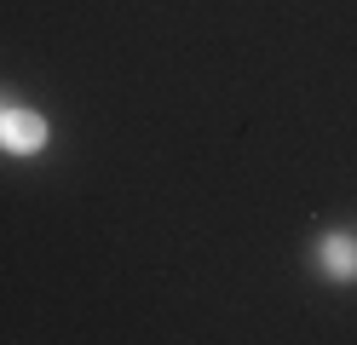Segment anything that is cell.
I'll use <instances>...</instances> for the list:
<instances>
[{"mask_svg": "<svg viewBox=\"0 0 357 345\" xmlns=\"http://www.w3.org/2000/svg\"><path fill=\"white\" fill-rule=\"evenodd\" d=\"M0 115H6V104H0Z\"/></svg>", "mask_w": 357, "mask_h": 345, "instance_id": "3957f363", "label": "cell"}, {"mask_svg": "<svg viewBox=\"0 0 357 345\" xmlns=\"http://www.w3.org/2000/svg\"><path fill=\"white\" fill-rule=\"evenodd\" d=\"M47 138H52L47 115H35V109H6L0 115V150L6 155H40Z\"/></svg>", "mask_w": 357, "mask_h": 345, "instance_id": "6da1fadb", "label": "cell"}, {"mask_svg": "<svg viewBox=\"0 0 357 345\" xmlns=\"http://www.w3.org/2000/svg\"><path fill=\"white\" fill-rule=\"evenodd\" d=\"M317 265L334 276V282H351V276H357V242L340 236V230H334V236H323V242H317Z\"/></svg>", "mask_w": 357, "mask_h": 345, "instance_id": "7a4b0ae2", "label": "cell"}]
</instances>
